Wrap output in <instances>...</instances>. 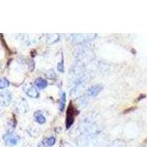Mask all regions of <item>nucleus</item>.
<instances>
[{
    "instance_id": "obj_1",
    "label": "nucleus",
    "mask_w": 147,
    "mask_h": 147,
    "mask_svg": "<svg viewBox=\"0 0 147 147\" xmlns=\"http://www.w3.org/2000/svg\"><path fill=\"white\" fill-rule=\"evenodd\" d=\"M78 114V112L75 110V108L70 104L67 109L66 119H65V127L67 129L70 128L72 124H74L75 116Z\"/></svg>"
},
{
    "instance_id": "obj_2",
    "label": "nucleus",
    "mask_w": 147,
    "mask_h": 147,
    "mask_svg": "<svg viewBox=\"0 0 147 147\" xmlns=\"http://www.w3.org/2000/svg\"><path fill=\"white\" fill-rule=\"evenodd\" d=\"M3 140L7 145L13 146L17 145L18 140H19V137L16 136V134L9 132V133L5 134L3 136Z\"/></svg>"
},
{
    "instance_id": "obj_3",
    "label": "nucleus",
    "mask_w": 147,
    "mask_h": 147,
    "mask_svg": "<svg viewBox=\"0 0 147 147\" xmlns=\"http://www.w3.org/2000/svg\"><path fill=\"white\" fill-rule=\"evenodd\" d=\"M11 94L8 90L4 91L0 94V104L3 106H7L11 101Z\"/></svg>"
},
{
    "instance_id": "obj_4",
    "label": "nucleus",
    "mask_w": 147,
    "mask_h": 147,
    "mask_svg": "<svg viewBox=\"0 0 147 147\" xmlns=\"http://www.w3.org/2000/svg\"><path fill=\"white\" fill-rule=\"evenodd\" d=\"M103 88L104 87L102 85H94L90 88H89L88 91V94L91 97H96L100 94L102 90H103Z\"/></svg>"
},
{
    "instance_id": "obj_5",
    "label": "nucleus",
    "mask_w": 147,
    "mask_h": 147,
    "mask_svg": "<svg viewBox=\"0 0 147 147\" xmlns=\"http://www.w3.org/2000/svg\"><path fill=\"white\" fill-rule=\"evenodd\" d=\"M35 118V120L36 121L40 124H44L46 122V118L45 116L44 115L43 113L40 111V110H38L35 113V115H34Z\"/></svg>"
},
{
    "instance_id": "obj_6",
    "label": "nucleus",
    "mask_w": 147,
    "mask_h": 147,
    "mask_svg": "<svg viewBox=\"0 0 147 147\" xmlns=\"http://www.w3.org/2000/svg\"><path fill=\"white\" fill-rule=\"evenodd\" d=\"M35 85L40 89H44L47 86V81L43 78H38L35 82Z\"/></svg>"
},
{
    "instance_id": "obj_7",
    "label": "nucleus",
    "mask_w": 147,
    "mask_h": 147,
    "mask_svg": "<svg viewBox=\"0 0 147 147\" xmlns=\"http://www.w3.org/2000/svg\"><path fill=\"white\" fill-rule=\"evenodd\" d=\"M27 94L30 97H32V98H38L39 96L38 91L37 90V89L35 87L30 88L27 91Z\"/></svg>"
},
{
    "instance_id": "obj_8",
    "label": "nucleus",
    "mask_w": 147,
    "mask_h": 147,
    "mask_svg": "<svg viewBox=\"0 0 147 147\" xmlns=\"http://www.w3.org/2000/svg\"><path fill=\"white\" fill-rule=\"evenodd\" d=\"M65 102H66V95L65 93H63L61 97H60V111H63L65 109Z\"/></svg>"
},
{
    "instance_id": "obj_9",
    "label": "nucleus",
    "mask_w": 147,
    "mask_h": 147,
    "mask_svg": "<svg viewBox=\"0 0 147 147\" xmlns=\"http://www.w3.org/2000/svg\"><path fill=\"white\" fill-rule=\"evenodd\" d=\"M9 85H10V82L7 79H0V89H4L5 88L8 87Z\"/></svg>"
},
{
    "instance_id": "obj_10",
    "label": "nucleus",
    "mask_w": 147,
    "mask_h": 147,
    "mask_svg": "<svg viewBox=\"0 0 147 147\" xmlns=\"http://www.w3.org/2000/svg\"><path fill=\"white\" fill-rule=\"evenodd\" d=\"M45 142L47 143L49 146H53L54 144H55V138L54 137L49 138H47V140H45Z\"/></svg>"
},
{
    "instance_id": "obj_11",
    "label": "nucleus",
    "mask_w": 147,
    "mask_h": 147,
    "mask_svg": "<svg viewBox=\"0 0 147 147\" xmlns=\"http://www.w3.org/2000/svg\"><path fill=\"white\" fill-rule=\"evenodd\" d=\"M57 69H58L59 71H61V72L63 71V60H62V62L58 64Z\"/></svg>"
},
{
    "instance_id": "obj_12",
    "label": "nucleus",
    "mask_w": 147,
    "mask_h": 147,
    "mask_svg": "<svg viewBox=\"0 0 147 147\" xmlns=\"http://www.w3.org/2000/svg\"><path fill=\"white\" fill-rule=\"evenodd\" d=\"M38 147H49V146L48 144L45 142V140H44V141H42V142H40V144H38Z\"/></svg>"
}]
</instances>
